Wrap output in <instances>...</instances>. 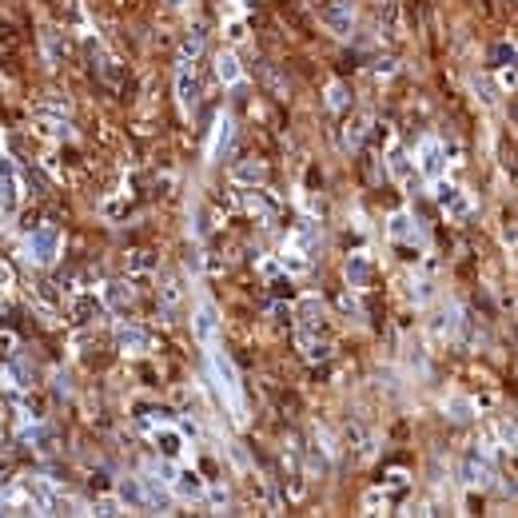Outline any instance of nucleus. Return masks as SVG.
I'll return each instance as SVG.
<instances>
[{
    "mask_svg": "<svg viewBox=\"0 0 518 518\" xmlns=\"http://www.w3.org/2000/svg\"><path fill=\"white\" fill-rule=\"evenodd\" d=\"M231 176H235V184H259V179H263V163L247 160V163H240Z\"/></svg>",
    "mask_w": 518,
    "mask_h": 518,
    "instance_id": "aec40b11",
    "label": "nucleus"
},
{
    "mask_svg": "<svg viewBox=\"0 0 518 518\" xmlns=\"http://www.w3.org/2000/svg\"><path fill=\"white\" fill-rule=\"evenodd\" d=\"M168 4H184V0H168Z\"/></svg>",
    "mask_w": 518,
    "mask_h": 518,
    "instance_id": "473e14b6",
    "label": "nucleus"
},
{
    "mask_svg": "<svg viewBox=\"0 0 518 518\" xmlns=\"http://www.w3.org/2000/svg\"><path fill=\"white\" fill-rule=\"evenodd\" d=\"M486 479H490V463H486V454L483 451H470L467 463H463V483L479 486V483H486Z\"/></svg>",
    "mask_w": 518,
    "mask_h": 518,
    "instance_id": "9d476101",
    "label": "nucleus"
},
{
    "mask_svg": "<svg viewBox=\"0 0 518 518\" xmlns=\"http://www.w3.org/2000/svg\"><path fill=\"white\" fill-rule=\"evenodd\" d=\"M327 108H335V112L347 108V88H343V84H331V88H327Z\"/></svg>",
    "mask_w": 518,
    "mask_h": 518,
    "instance_id": "4be33fe9",
    "label": "nucleus"
},
{
    "mask_svg": "<svg viewBox=\"0 0 518 518\" xmlns=\"http://www.w3.org/2000/svg\"><path fill=\"white\" fill-rule=\"evenodd\" d=\"M499 84H502V88H510V92H515V64H510V68H499Z\"/></svg>",
    "mask_w": 518,
    "mask_h": 518,
    "instance_id": "cd10ccee",
    "label": "nucleus"
},
{
    "mask_svg": "<svg viewBox=\"0 0 518 518\" xmlns=\"http://www.w3.org/2000/svg\"><path fill=\"white\" fill-rule=\"evenodd\" d=\"M104 299H108L116 311H124V307L132 303V292L124 287V283H108V287H104Z\"/></svg>",
    "mask_w": 518,
    "mask_h": 518,
    "instance_id": "6ab92c4d",
    "label": "nucleus"
},
{
    "mask_svg": "<svg viewBox=\"0 0 518 518\" xmlns=\"http://www.w3.org/2000/svg\"><path fill=\"white\" fill-rule=\"evenodd\" d=\"M371 256H363V251H355V256H347V263H343V276H347V287H355V292H363L367 283H371Z\"/></svg>",
    "mask_w": 518,
    "mask_h": 518,
    "instance_id": "6e6552de",
    "label": "nucleus"
},
{
    "mask_svg": "<svg viewBox=\"0 0 518 518\" xmlns=\"http://www.w3.org/2000/svg\"><path fill=\"white\" fill-rule=\"evenodd\" d=\"M132 267H136V271H148V267H152V259H148V251H136V259H132Z\"/></svg>",
    "mask_w": 518,
    "mask_h": 518,
    "instance_id": "c756f323",
    "label": "nucleus"
},
{
    "mask_svg": "<svg viewBox=\"0 0 518 518\" xmlns=\"http://www.w3.org/2000/svg\"><path fill=\"white\" fill-rule=\"evenodd\" d=\"M120 499L128 502L132 510H144V506H148L144 483H140V479H128V483H120Z\"/></svg>",
    "mask_w": 518,
    "mask_h": 518,
    "instance_id": "2eb2a0df",
    "label": "nucleus"
},
{
    "mask_svg": "<svg viewBox=\"0 0 518 518\" xmlns=\"http://www.w3.org/2000/svg\"><path fill=\"white\" fill-rule=\"evenodd\" d=\"M474 411H479V407L470 403L467 395H451V399H447V415H451L454 422H470V419H474Z\"/></svg>",
    "mask_w": 518,
    "mask_h": 518,
    "instance_id": "dca6fc26",
    "label": "nucleus"
},
{
    "mask_svg": "<svg viewBox=\"0 0 518 518\" xmlns=\"http://www.w3.org/2000/svg\"><path fill=\"white\" fill-rule=\"evenodd\" d=\"M20 204V179L8 156H0V211H17Z\"/></svg>",
    "mask_w": 518,
    "mask_h": 518,
    "instance_id": "20e7f679",
    "label": "nucleus"
},
{
    "mask_svg": "<svg viewBox=\"0 0 518 518\" xmlns=\"http://www.w3.org/2000/svg\"><path fill=\"white\" fill-rule=\"evenodd\" d=\"M156 447H160L163 458H179V454H184V435L172 431V427H160V431H156Z\"/></svg>",
    "mask_w": 518,
    "mask_h": 518,
    "instance_id": "ddd939ff",
    "label": "nucleus"
},
{
    "mask_svg": "<svg viewBox=\"0 0 518 518\" xmlns=\"http://www.w3.org/2000/svg\"><path fill=\"white\" fill-rule=\"evenodd\" d=\"M319 20H323L335 36H351V28H355V8H351V0H331V4L319 8Z\"/></svg>",
    "mask_w": 518,
    "mask_h": 518,
    "instance_id": "7ed1b4c3",
    "label": "nucleus"
},
{
    "mask_svg": "<svg viewBox=\"0 0 518 518\" xmlns=\"http://www.w3.org/2000/svg\"><path fill=\"white\" fill-rule=\"evenodd\" d=\"M443 168H447V148L438 144V140H422V148H419V172L427 179H438V176H443Z\"/></svg>",
    "mask_w": 518,
    "mask_h": 518,
    "instance_id": "39448f33",
    "label": "nucleus"
},
{
    "mask_svg": "<svg viewBox=\"0 0 518 518\" xmlns=\"http://www.w3.org/2000/svg\"><path fill=\"white\" fill-rule=\"evenodd\" d=\"M227 36H231V40H243V36H247V33H243V24H240V20H235V24L227 28Z\"/></svg>",
    "mask_w": 518,
    "mask_h": 518,
    "instance_id": "7c9ffc66",
    "label": "nucleus"
},
{
    "mask_svg": "<svg viewBox=\"0 0 518 518\" xmlns=\"http://www.w3.org/2000/svg\"><path fill=\"white\" fill-rule=\"evenodd\" d=\"M499 435L506 447H515V422H499Z\"/></svg>",
    "mask_w": 518,
    "mask_h": 518,
    "instance_id": "c85d7f7f",
    "label": "nucleus"
},
{
    "mask_svg": "<svg viewBox=\"0 0 518 518\" xmlns=\"http://www.w3.org/2000/svg\"><path fill=\"white\" fill-rule=\"evenodd\" d=\"M8 283H12V271H8V267H4V263H0V292H4V287H8Z\"/></svg>",
    "mask_w": 518,
    "mask_h": 518,
    "instance_id": "2f4dec72",
    "label": "nucleus"
},
{
    "mask_svg": "<svg viewBox=\"0 0 518 518\" xmlns=\"http://www.w3.org/2000/svg\"><path fill=\"white\" fill-rule=\"evenodd\" d=\"M367 510H371V515H379V506H383V510H387V494H383V490H371V494H367Z\"/></svg>",
    "mask_w": 518,
    "mask_h": 518,
    "instance_id": "bb28decb",
    "label": "nucleus"
},
{
    "mask_svg": "<svg viewBox=\"0 0 518 518\" xmlns=\"http://www.w3.org/2000/svg\"><path fill=\"white\" fill-rule=\"evenodd\" d=\"M176 96H179V108H184V112H192L195 104H199V80H195L192 64H179V72H176Z\"/></svg>",
    "mask_w": 518,
    "mask_h": 518,
    "instance_id": "0eeeda50",
    "label": "nucleus"
},
{
    "mask_svg": "<svg viewBox=\"0 0 518 518\" xmlns=\"http://www.w3.org/2000/svg\"><path fill=\"white\" fill-rule=\"evenodd\" d=\"M192 331H195V339L204 343V347H211V343H215V335H220V315H215V307H211V303H199V307H195Z\"/></svg>",
    "mask_w": 518,
    "mask_h": 518,
    "instance_id": "423d86ee",
    "label": "nucleus"
},
{
    "mask_svg": "<svg viewBox=\"0 0 518 518\" xmlns=\"http://www.w3.org/2000/svg\"><path fill=\"white\" fill-rule=\"evenodd\" d=\"M215 76L224 84H240L243 68H240V60H235V52H220V56H215Z\"/></svg>",
    "mask_w": 518,
    "mask_h": 518,
    "instance_id": "4468645a",
    "label": "nucleus"
},
{
    "mask_svg": "<svg viewBox=\"0 0 518 518\" xmlns=\"http://www.w3.org/2000/svg\"><path fill=\"white\" fill-rule=\"evenodd\" d=\"M411 231H415L411 215H407V211H395V215H391V235H395V240H407Z\"/></svg>",
    "mask_w": 518,
    "mask_h": 518,
    "instance_id": "412c9836",
    "label": "nucleus"
},
{
    "mask_svg": "<svg viewBox=\"0 0 518 518\" xmlns=\"http://www.w3.org/2000/svg\"><path fill=\"white\" fill-rule=\"evenodd\" d=\"M211 371H215V379H220V391H224L227 399H231V407H235V422H243V391H240V375H235V367H231V359H227L224 351H211Z\"/></svg>",
    "mask_w": 518,
    "mask_h": 518,
    "instance_id": "f03ea898",
    "label": "nucleus"
},
{
    "mask_svg": "<svg viewBox=\"0 0 518 518\" xmlns=\"http://www.w3.org/2000/svg\"><path fill=\"white\" fill-rule=\"evenodd\" d=\"M391 172H395L399 179L411 176V163H407V156H399V152H395V156H391Z\"/></svg>",
    "mask_w": 518,
    "mask_h": 518,
    "instance_id": "a878e982",
    "label": "nucleus"
},
{
    "mask_svg": "<svg viewBox=\"0 0 518 518\" xmlns=\"http://www.w3.org/2000/svg\"><path fill=\"white\" fill-rule=\"evenodd\" d=\"M231 136H235L231 116H220V120H215V136H211V156H215V160H220L227 148H231Z\"/></svg>",
    "mask_w": 518,
    "mask_h": 518,
    "instance_id": "f8f14e48",
    "label": "nucleus"
},
{
    "mask_svg": "<svg viewBox=\"0 0 518 518\" xmlns=\"http://www.w3.org/2000/svg\"><path fill=\"white\" fill-rule=\"evenodd\" d=\"M343 144H347V148H359V144H363V120H351V124H347V132H343Z\"/></svg>",
    "mask_w": 518,
    "mask_h": 518,
    "instance_id": "5701e85b",
    "label": "nucleus"
},
{
    "mask_svg": "<svg viewBox=\"0 0 518 518\" xmlns=\"http://www.w3.org/2000/svg\"><path fill=\"white\" fill-rule=\"evenodd\" d=\"M515 64V44H499L494 48V68H510Z\"/></svg>",
    "mask_w": 518,
    "mask_h": 518,
    "instance_id": "b1692460",
    "label": "nucleus"
},
{
    "mask_svg": "<svg viewBox=\"0 0 518 518\" xmlns=\"http://www.w3.org/2000/svg\"><path fill=\"white\" fill-rule=\"evenodd\" d=\"M172 490H176L179 499H204L208 486H204V479H199L195 470H179L176 479H172Z\"/></svg>",
    "mask_w": 518,
    "mask_h": 518,
    "instance_id": "9b49d317",
    "label": "nucleus"
},
{
    "mask_svg": "<svg viewBox=\"0 0 518 518\" xmlns=\"http://www.w3.org/2000/svg\"><path fill=\"white\" fill-rule=\"evenodd\" d=\"M454 315H458V311L447 307V315H443V319L435 323V335H451V331H454Z\"/></svg>",
    "mask_w": 518,
    "mask_h": 518,
    "instance_id": "393cba45",
    "label": "nucleus"
},
{
    "mask_svg": "<svg viewBox=\"0 0 518 518\" xmlns=\"http://www.w3.org/2000/svg\"><path fill=\"white\" fill-rule=\"evenodd\" d=\"M116 343H120V351H128V355H144L148 351V331L136 323H124L116 331Z\"/></svg>",
    "mask_w": 518,
    "mask_h": 518,
    "instance_id": "1a4fd4ad",
    "label": "nucleus"
},
{
    "mask_svg": "<svg viewBox=\"0 0 518 518\" xmlns=\"http://www.w3.org/2000/svg\"><path fill=\"white\" fill-rule=\"evenodd\" d=\"M56 256H60V227L40 224L28 235V259H33L36 267H48V263H56Z\"/></svg>",
    "mask_w": 518,
    "mask_h": 518,
    "instance_id": "f257e3e1",
    "label": "nucleus"
},
{
    "mask_svg": "<svg viewBox=\"0 0 518 518\" xmlns=\"http://www.w3.org/2000/svg\"><path fill=\"white\" fill-rule=\"evenodd\" d=\"M443 208H447V215H451V220H467L470 211H474V204H470L467 195H463L458 188H454V192L447 195V199H443Z\"/></svg>",
    "mask_w": 518,
    "mask_h": 518,
    "instance_id": "f3484780",
    "label": "nucleus"
},
{
    "mask_svg": "<svg viewBox=\"0 0 518 518\" xmlns=\"http://www.w3.org/2000/svg\"><path fill=\"white\" fill-rule=\"evenodd\" d=\"M199 52H204V28H192V36H184L179 44V64H192Z\"/></svg>",
    "mask_w": 518,
    "mask_h": 518,
    "instance_id": "a211bd4d",
    "label": "nucleus"
}]
</instances>
